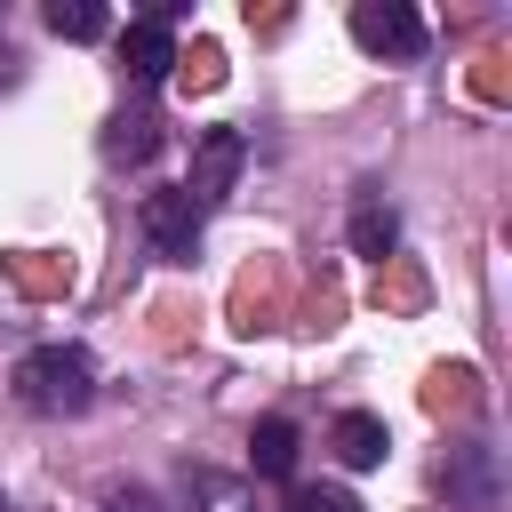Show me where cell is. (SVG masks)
Listing matches in <instances>:
<instances>
[{"label":"cell","mask_w":512,"mask_h":512,"mask_svg":"<svg viewBox=\"0 0 512 512\" xmlns=\"http://www.w3.org/2000/svg\"><path fill=\"white\" fill-rule=\"evenodd\" d=\"M248 464H256L264 480H288V472H296V424H288V416H256V432H248Z\"/></svg>","instance_id":"30bf717a"},{"label":"cell","mask_w":512,"mask_h":512,"mask_svg":"<svg viewBox=\"0 0 512 512\" xmlns=\"http://www.w3.org/2000/svg\"><path fill=\"white\" fill-rule=\"evenodd\" d=\"M96 512H160V496H152V488H136V480H128V488H112V496H104V504H96Z\"/></svg>","instance_id":"d6986e66"},{"label":"cell","mask_w":512,"mask_h":512,"mask_svg":"<svg viewBox=\"0 0 512 512\" xmlns=\"http://www.w3.org/2000/svg\"><path fill=\"white\" fill-rule=\"evenodd\" d=\"M352 40H360L368 56L408 64V56H424V16H416L408 0H360V8H352Z\"/></svg>","instance_id":"7a4b0ae2"},{"label":"cell","mask_w":512,"mask_h":512,"mask_svg":"<svg viewBox=\"0 0 512 512\" xmlns=\"http://www.w3.org/2000/svg\"><path fill=\"white\" fill-rule=\"evenodd\" d=\"M176 16H184V0H160V8H144V16L120 32L128 80H168V72H176Z\"/></svg>","instance_id":"3957f363"},{"label":"cell","mask_w":512,"mask_h":512,"mask_svg":"<svg viewBox=\"0 0 512 512\" xmlns=\"http://www.w3.org/2000/svg\"><path fill=\"white\" fill-rule=\"evenodd\" d=\"M16 400L32 416H80L96 400V360L80 344H40L16 360Z\"/></svg>","instance_id":"6da1fadb"},{"label":"cell","mask_w":512,"mask_h":512,"mask_svg":"<svg viewBox=\"0 0 512 512\" xmlns=\"http://www.w3.org/2000/svg\"><path fill=\"white\" fill-rule=\"evenodd\" d=\"M0 512H16V504H8V496H0Z\"/></svg>","instance_id":"ffe728a7"},{"label":"cell","mask_w":512,"mask_h":512,"mask_svg":"<svg viewBox=\"0 0 512 512\" xmlns=\"http://www.w3.org/2000/svg\"><path fill=\"white\" fill-rule=\"evenodd\" d=\"M192 504L200 512H256V488L232 472H192Z\"/></svg>","instance_id":"2e32d148"},{"label":"cell","mask_w":512,"mask_h":512,"mask_svg":"<svg viewBox=\"0 0 512 512\" xmlns=\"http://www.w3.org/2000/svg\"><path fill=\"white\" fill-rule=\"evenodd\" d=\"M240 168H248V136L240 128H208L200 144H192V176H184V192H192V208L208 216L232 184H240Z\"/></svg>","instance_id":"277c9868"},{"label":"cell","mask_w":512,"mask_h":512,"mask_svg":"<svg viewBox=\"0 0 512 512\" xmlns=\"http://www.w3.org/2000/svg\"><path fill=\"white\" fill-rule=\"evenodd\" d=\"M472 384H480V376H472L464 360H456V368H432V384H424V408H432V416H464V408L480 400Z\"/></svg>","instance_id":"9a60e30c"},{"label":"cell","mask_w":512,"mask_h":512,"mask_svg":"<svg viewBox=\"0 0 512 512\" xmlns=\"http://www.w3.org/2000/svg\"><path fill=\"white\" fill-rule=\"evenodd\" d=\"M152 152H160V112H152V104H120V112L104 120V160L144 168Z\"/></svg>","instance_id":"52a82bcc"},{"label":"cell","mask_w":512,"mask_h":512,"mask_svg":"<svg viewBox=\"0 0 512 512\" xmlns=\"http://www.w3.org/2000/svg\"><path fill=\"white\" fill-rule=\"evenodd\" d=\"M376 304H424V280L416 272H392V280H376Z\"/></svg>","instance_id":"ac0fdd59"},{"label":"cell","mask_w":512,"mask_h":512,"mask_svg":"<svg viewBox=\"0 0 512 512\" xmlns=\"http://www.w3.org/2000/svg\"><path fill=\"white\" fill-rule=\"evenodd\" d=\"M328 448L352 464V472H368V464H384V448H392V432H384V416H368V408H344L336 424H328Z\"/></svg>","instance_id":"9c48e42d"},{"label":"cell","mask_w":512,"mask_h":512,"mask_svg":"<svg viewBox=\"0 0 512 512\" xmlns=\"http://www.w3.org/2000/svg\"><path fill=\"white\" fill-rule=\"evenodd\" d=\"M288 512H360L352 488H328V480H296L288 488Z\"/></svg>","instance_id":"e0dca14e"},{"label":"cell","mask_w":512,"mask_h":512,"mask_svg":"<svg viewBox=\"0 0 512 512\" xmlns=\"http://www.w3.org/2000/svg\"><path fill=\"white\" fill-rule=\"evenodd\" d=\"M352 248L376 256V264H392V248H400V216H392L384 200H360V208H352Z\"/></svg>","instance_id":"7c38bea8"},{"label":"cell","mask_w":512,"mask_h":512,"mask_svg":"<svg viewBox=\"0 0 512 512\" xmlns=\"http://www.w3.org/2000/svg\"><path fill=\"white\" fill-rule=\"evenodd\" d=\"M8 280H16L24 296H64V288H72V264L48 256V248H16V256H8Z\"/></svg>","instance_id":"8fae6325"},{"label":"cell","mask_w":512,"mask_h":512,"mask_svg":"<svg viewBox=\"0 0 512 512\" xmlns=\"http://www.w3.org/2000/svg\"><path fill=\"white\" fill-rule=\"evenodd\" d=\"M176 80H184V96H208V88H224V48H216V40H192V48H176Z\"/></svg>","instance_id":"5bb4252c"},{"label":"cell","mask_w":512,"mask_h":512,"mask_svg":"<svg viewBox=\"0 0 512 512\" xmlns=\"http://www.w3.org/2000/svg\"><path fill=\"white\" fill-rule=\"evenodd\" d=\"M136 216H144V232H152V248H160V256L192 264V248H200V224H208V216L192 208V192H184V184L144 192V208H136Z\"/></svg>","instance_id":"5b68a950"},{"label":"cell","mask_w":512,"mask_h":512,"mask_svg":"<svg viewBox=\"0 0 512 512\" xmlns=\"http://www.w3.org/2000/svg\"><path fill=\"white\" fill-rule=\"evenodd\" d=\"M440 488H448V504L456 512H496V448L488 440H456L448 448V464H440Z\"/></svg>","instance_id":"8992f818"},{"label":"cell","mask_w":512,"mask_h":512,"mask_svg":"<svg viewBox=\"0 0 512 512\" xmlns=\"http://www.w3.org/2000/svg\"><path fill=\"white\" fill-rule=\"evenodd\" d=\"M48 32L56 40H104L112 8H96V0H48Z\"/></svg>","instance_id":"4fadbf2b"},{"label":"cell","mask_w":512,"mask_h":512,"mask_svg":"<svg viewBox=\"0 0 512 512\" xmlns=\"http://www.w3.org/2000/svg\"><path fill=\"white\" fill-rule=\"evenodd\" d=\"M272 312H280V264L256 256V264L240 272V288H232V328L256 336V328H272Z\"/></svg>","instance_id":"ba28073f"}]
</instances>
